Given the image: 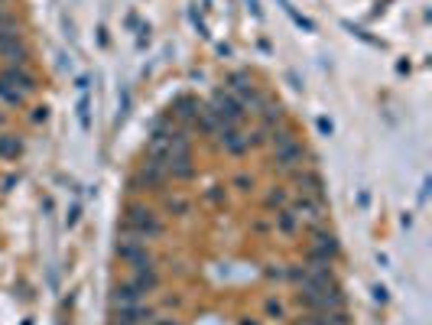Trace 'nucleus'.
I'll return each mask as SVG.
<instances>
[{
	"instance_id": "obj_1",
	"label": "nucleus",
	"mask_w": 432,
	"mask_h": 325,
	"mask_svg": "<svg viewBox=\"0 0 432 325\" xmlns=\"http://www.w3.org/2000/svg\"><path fill=\"white\" fill-rule=\"evenodd\" d=\"M123 228L134 231L136 238H143L147 244L166 234V225L160 221V215L153 212L149 205H140V202H130V205L123 208Z\"/></svg>"
},
{
	"instance_id": "obj_21",
	"label": "nucleus",
	"mask_w": 432,
	"mask_h": 325,
	"mask_svg": "<svg viewBox=\"0 0 432 325\" xmlns=\"http://www.w3.org/2000/svg\"><path fill=\"white\" fill-rule=\"evenodd\" d=\"M16 39H20V26H3V29H0V49L10 46V43H16Z\"/></svg>"
},
{
	"instance_id": "obj_2",
	"label": "nucleus",
	"mask_w": 432,
	"mask_h": 325,
	"mask_svg": "<svg viewBox=\"0 0 432 325\" xmlns=\"http://www.w3.org/2000/svg\"><path fill=\"white\" fill-rule=\"evenodd\" d=\"M299 306H306V313H332V309H345V293L335 283L328 289H299L296 293Z\"/></svg>"
},
{
	"instance_id": "obj_25",
	"label": "nucleus",
	"mask_w": 432,
	"mask_h": 325,
	"mask_svg": "<svg viewBox=\"0 0 432 325\" xmlns=\"http://www.w3.org/2000/svg\"><path fill=\"white\" fill-rule=\"evenodd\" d=\"M267 315H270V319H283V302L270 300V302H267Z\"/></svg>"
},
{
	"instance_id": "obj_23",
	"label": "nucleus",
	"mask_w": 432,
	"mask_h": 325,
	"mask_svg": "<svg viewBox=\"0 0 432 325\" xmlns=\"http://www.w3.org/2000/svg\"><path fill=\"white\" fill-rule=\"evenodd\" d=\"M78 218H82V205H78V202H75L72 208H69V215H65V228H69V231H72V228L78 225Z\"/></svg>"
},
{
	"instance_id": "obj_14",
	"label": "nucleus",
	"mask_w": 432,
	"mask_h": 325,
	"mask_svg": "<svg viewBox=\"0 0 432 325\" xmlns=\"http://www.w3.org/2000/svg\"><path fill=\"white\" fill-rule=\"evenodd\" d=\"M143 296H149V293H156L160 289V274L156 270H134V280H130Z\"/></svg>"
},
{
	"instance_id": "obj_32",
	"label": "nucleus",
	"mask_w": 432,
	"mask_h": 325,
	"mask_svg": "<svg viewBox=\"0 0 432 325\" xmlns=\"http://www.w3.org/2000/svg\"><path fill=\"white\" fill-rule=\"evenodd\" d=\"M374 300H377V302L383 306V302L390 300V296H387V289H383V287H374Z\"/></svg>"
},
{
	"instance_id": "obj_13",
	"label": "nucleus",
	"mask_w": 432,
	"mask_h": 325,
	"mask_svg": "<svg viewBox=\"0 0 432 325\" xmlns=\"http://www.w3.org/2000/svg\"><path fill=\"white\" fill-rule=\"evenodd\" d=\"M0 59L7 65H29V49L23 46V39H16V43H10V46L0 49Z\"/></svg>"
},
{
	"instance_id": "obj_5",
	"label": "nucleus",
	"mask_w": 432,
	"mask_h": 325,
	"mask_svg": "<svg viewBox=\"0 0 432 325\" xmlns=\"http://www.w3.org/2000/svg\"><path fill=\"white\" fill-rule=\"evenodd\" d=\"M169 179H166V169H163V162L156 160H143V166L134 173L130 179V189H153V192H163Z\"/></svg>"
},
{
	"instance_id": "obj_26",
	"label": "nucleus",
	"mask_w": 432,
	"mask_h": 325,
	"mask_svg": "<svg viewBox=\"0 0 432 325\" xmlns=\"http://www.w3.org/2000/svg\"><path fill=\"white\" fill-rule=\"evenodd\" d=\"M127 111H130V91L123 88V91H121V114H117V121H123V117H127Z\"/></svg>"
},
{
	"instance_id": "obj_27",
	"label": "nucleus",
	"mask_w": 432,
	"mask_h": 325,
	"mask_svg": "<svg viewBox=\"0 0 432 325\" xmlns=\"http://www.w3.org/2000/svg\"><path fill=\"white\" fill-rule=\"evenodd\" d=\"M205 202H211V205L224 202V189H208V192H205Z\"/></svg>"
},
{
	"instance_id": "obj_7",
	"label": "nucleus",
	"mask_w": 432,
	"mask_h": 325,
	"mask_svg": "<svg viewBox=\"0 0 432 325\" xmlns=\"http://www.w3.org/2000/svg\"><path fill=\"white\" fill-rule=\"evenodd\" d=\"M163 169H166V179L173 182H189L195 176V166H192V150H179V153H169L163 160Z\"/></svg>"
},
{
	"instance_id": "obj_30",
	"label": "nucleus",
	"mask_w": 432,
	"mask_h": 325,
	"mask_svg": "<svg viewBox=\"0 0 432 325\" xmlns=\"http://www.w3.org/2000/svg\"><path fill=\"white\" fill-rule=\"evenodd\" d=\"M88 82H91L88 75H78V78H75V88H78L82 95H88Z\"/></svg>"
},
{
	"instance_id": "obj_4",
	"label": "nucleus",
	"mask_w": 432,
	"mask_h": 325,
	"mask_svg": "<svg viewBox=\"0 0 432 325\" xmlns=\"http://www.w3.org/2000/svg\"><path fill=\"white\" fill-rule=\"evenodd\" d=\"M205 104H208L211 114L228 127H237L241 124V117H244V108H241V101H237L231 91H215L211 101H205Z\"/></svg>"
},
{
	"instance_id": "obj_18",
	"label": "nucleus",
	"mask_w": 432,
	"mask_h": 325,
	"mask_svg": "<svg viewBox=\"0 0 432 325\" xmlns=\"http://www.w3.org/2000/svg\"><path fill=\"white\" fill-rule=\"evenodd\" d=\"M163 205H166V212H169V215H189V212H192V202L185 199V195H179V192L166 195V202H163Z\"/></svg>"
},
{
	"instance_id": "obj_33",
	"label": "nucleus",
	"mask_w": 432,
	"mask_h": 325,
	"mask_svg": "<svg viewBox=\"0 0 432 325\" xmlns=\"http://www.w3.org/2000/svg\"><path fill=\"white\" fill-rule=\"evenodd\" d=\"M153 325H182L179 319H153Z\"/></svg>"
},
{
	"instance_id": "obj_22",
	"label": "nucleus",
	"mask_w": 432,
	"mask_h": 325,
	"mask_svg": "<svg viewBox=\"0 0 432 325\" xmlns=\"http://www.w3.org/2000/svg\"><path fill=\"white\" fill-rule=\"evenodd\" d=\"M235 189H241V192H250L254 189V176H247V173H237L235 176V182H231Z\"/></svg>"
},
{
	"instance_id": "obj_10",
	"label": "nucleus",
	"mask_w": 432,
	"mask_h": 325,
	"mask_svg": "<svg viewBox=\"0 0 432 325\" xmlns=\"http://www.w3.org/2000/svg\"><path fill=\"white\" fill-rule=\"evenodd\" d=\"M215 137H218V143H221V147H224L228 153H231V156H244V153L250 150V143H247V134H241L237 127L221 124Z\"/></svg>"
},
{
	"instance_id": "obj_3",
	"label": "nucleus",
	"mask_w": 432,
	"mask_h": 325,
	"mask_svg": "<svg viewBox=\"0 0 432 325\" xmlns=\"http://www.w3.org/2000/svg\"><path fill=\"white\" fill-rule=\"evenodd\" d=\"M338 238H335L328 228H322V231H312V241H309L306 248V263H332L338 257Z\"/></svg>"
},
{
	"instance_id": "obj_15",
	"label": "nucleus",
	"mask_w": 432,
	"mask_h": 325,
	"mask_svg": "<svg viewBox=\"0 0 432 325\" xmlns=\"http://www.w3.org/2000/svg\"><path fill=\"white\" fill-rule=\"evenodd\" d=\"M273 225H276V231H280V234H286V238H289V234H296V231H299V218L293 215V208L286 205V208H280V212L273 215Z\"/></svg>"
},
{
	"instance_id": "obj_28",
	"label": "nucleus",
	"mask_w": 432,
	"mask_h": 325,
	"mask_svg": "<svg viewBox=\"0 0 432 325\" xmlns=\"http://www.w3.org/2000/svg\"><path fill=\"white\" fill-rule=\"evenodd\" d=\"M189 16H192V23H195V29H198V33H202V36L208 39V36H211V33H208V26L202 23V20H198V13H195V10H192V13H189Z\"/></svg>"
},
{
	"instance_id": "obj_31",
	"label": "nucleus",
	"mask_w": 432,
	"mask_h": 325,
	"mask_svg": "<svg viewBox=\"0 0 432 325\" xmlns=\"http://www.w3.org/2000/svg\"><path fill=\"white\" fill-rule=\"evenodd\" d=\"M247 7H250V13H254L257 20H263V10H260V0H247Z\"/></svg>"
},
{
	"instance_id": "obj_24",
	"label": "nucleus",
	"mask_w": 432,
	"mask_h": 325,
	"mask_svg": "<svg viewBox=\"0 0 432 325\" xmlns=\"http://www.w3.org/2000/svg\"><path fill=\"white\" fill-rule=\"evenodd\" d=\"M29 121H33V124H46V121H49V108H46V104H43V108H33Z\"/></svg>"
},
{
	"instance_id": "obj_16",
	"label": "nucleus",
	"mask_w": 432,
	"mask_h": 325,
	"mask_svg": "<svg viewBox=\"0 0 432 325\" xmlns=\"http://www.w3.org/2000/svg\"><path fill=\"white\" fill-rule=\"evenodd\" d=\"M23 156V140L13 134H0V160H20Z\"/></svg>"
},
{
	"instance_id": "obj_9",
	"label": "nucleus",
	"mask_w": 432,
	"mask_h": 325,
	"mask_svg": "<svg viewBox=\"0 0 432 325\" xmlns=\"http://www.w3.org/2000/svg\"><path fill=\"white\" fill-rule=\"evenodd\" d=\"M202 104L205 101H198V98H192V95H179V98L173 101V117L179 121L182 127H195V121H198V111H202Z\"/></svg>"
},
{
	"instance_id": "obj_6",
	"label": "nucleus",
	"mask_w": 432,
	"mask_h": 325,
	"mask_svg": "<svg viewBox=\"0 0 432 325\" xmlns=\"http://www.w3.org/2000/svg\"><path fill=\"white\" fill-rule=\"evenodd\" d=\"M0 82L3 85H10L13 91H20V95H33L36 91V75L26 69V65H3L0 69Z\"/></svg>"
},
{
	"instance_id": "obj_12",
	"label": "nucleus",
	"mask_w": 432,
	"mask_h": 325,
	"mask_svg": "<svg viewBox=\"0 0 432 325\" xmlns=\"http://www.w3.org/2000/svg\"><path fill=\"white\" fill-rule=\"evenodd\" d=\"M147 296L134 287V283H117L111 289V309H121V306H134V302H143Z\"/></svg>"
},
{
	"instance_id": "obj_29",
	"label": "nucleus",
	"mask_w": 432,
	"mask_h": 325,
	"mask_svg": "<svg viewBox=\"0 0 432 325\" xmlns=\"http://www.w3.org/2000/svg\"><path fill=\"white\" fill-rule=\"evenodd\" d=\"M319 130L325 134V137H332V130H335L332 121H328V117H319Z\"/></svg>"
},
{
	"instance_id": "obj_19",
	"label": "nucleus",
	"mask_w": 432,
	"mask_h": 325,
	"mask_svg": "<svg viewBox=\"0 0 432 325\" xmlns=\"http://www.w3.org/2000/svg\"><path fill=\"white\" fill-rule=\"evenodd\" d=\"M0 101H7L10 108H23V104H26V95H20V91H13L10 85H3V82H0Z\"/></svg>"
},
{
	"instance_id": "obj_20",
	"label": "nucleus",
	"mask_w": 432,
	"mask_h": 325,
	"mask_svg": "<svg viewBox=\"0 0 432 325\" xmlns=\"http://www.w3.org/2000/svg\"><path fill=\"white\" fill-rule=\"evenodd\" d=\"M75 111H78V124H82V130H91V101H88V95H82V98H78V108H75Z\"/></svg>"
},
{
	"instance_id": "obj_8",
	"label": "nucleus",
	"mask_w": 432,
	"mask_h": 325,
	"mask_svg": "<svg viewBox=\"0 0 432 325\" xmlns=\"http://www.w3.org/2000/svg\"><path fill=\"white\" fill-rule=\"evenodd\" d=\"M302 156H306V147H302L299 140H289L283 147H276L273 166H276L280 173H296V169H302Z\"/></svg>"
},
{
	"instance_id": "obj_17",
	"label": "nucleus",
	"mask_w": 432,
	"mask_h": 325,
	"mask_svg": "<svg viewBox=\"0 0 432 325\" xmlns=\"http://www.w3.org/2000/svg\"><path fill=\"white\" fill-rule=\"evenodd\" d=\"M289 205V195H286L283 186H273L267 195H263V208H270V212H280V208H286Z\"/></svg>"
},
{
	"instance_id": "obj_11",
	"label": "nucleus",
	"mask_w": 432,
	"mask_h": 325,
	"mask_svg": "<svg viewBox=\"0 0 432 325\" xmlns=\"http://www.w3.org/2000/svg\"><path fill=\"white\" fill-rule=\"evenodd\" d=\"M293 182L299 186V195H309V199H322L325 195V186H322V176L315 169H296L293 173Z\"/></svg>"
}]
</instances>
